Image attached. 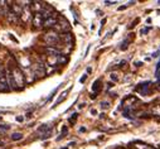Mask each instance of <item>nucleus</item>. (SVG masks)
Returning <instances> with one entry per match:
<instances>
[{
	"label": "nucleus",
	"instance_id": "nucleus-1",
	"mask_svg": "<svg viewBox=\"0 0 160 149\" xmlns=\"http://www.w3.org/2000/svg\"><path fill=\"white\" fill-rule=\"evenodd\" d=\"M10 73H12V76H13V80H14V84L17 86V89H22L24 85H25V76H24V73L22 72V69L17 66L9 68Z\"/></svg>",
	"mask_w": 160,
	"mask_h": 149
},
{
	"label": "nucleus",
	"instance_id": "nucleus-2",
	"mask_svg": "<svg viewBox=\"0 0 160 149\" xmlns=\"http://www.w3.org/2000/svg\"><path fill=\"white\" fill-rule=\"evenodd\" d=\"M43 41L49 46V47H57V44L61 42L59 34L56 30H49L43 35Z\"/></svg>",
	"mask_w": 160,
	"mask_h": 149
},
{
	"label": "nucleus",
	"instance_id": "nucleus-3",
	"mask_svg": "<svg viewBox=\"0 0 160 149\" xmlns=\"http://www.w3.org/2000/svg\"><path fill=\"white\" fill-rule=\"evenodd\" d=\"M54 29H57V30H59V32H62V33H69V29H71V25H69V22L67 20V19H64V18H58V20H57V24L54 25Z\"/></svg>",
	"mask_w": 160,
	"mask_h": 149
},
{
	"label": "nucleus",
	"instance_id": "nucleus-4",
	"mask_svg": "<svg viewBox=\"0 0 160 149\" xmlns=\"http://www.w3.org/2000/svg\"><path fill=\"white\" fill-rule=\"evenodd\" d=\"M33 73L35 74V77H43L46 76V68L43 66V63L38 62L37 64L33 66Z\"/></svg>",
	"mask_w": 160,
	"mask_h": 149
},
{
	"label": "nucleus",
	"instance_id": "nucleus-5",
	"mask_svg": "<svg viewBox=\"0 0 160 149\" xmlns=\"http://www.w3.org/2000/svg\"><path fill=\"white\" fill-rule=\"evenodd\" d=\"M43 22H44V19H43L41 13H34V15L32 18V24H33L34 28H37V29L42 28L43 27Z\"/></svg>",
	"mask_w": 160,
	"mask_h": 149
},
{
	"label": "nucleus",
	"instance_id": "nucleus-6",
	"mask_svg": "<svg viewBox=\"0 0 160 149\" xmlns=\"http://www.w3.org/2000/svg\"><path fill=\"white\" fill-rule=\"evenodd\" d=\"M57 20H58L57 15L51 17V18H47V19H44V22H43V27H44V28H54V25L57 24Z\"/></svg>",
	"mask_w": 160,
	"mask_h": 149
},
{
	"label": "nucleus",
	"instance_id": "nucleus-7",
	"mask_svg": "<svg viewBox=\"0 0 160 149\" xmlns=\"http://www.w3.org/2000/svg\"><path fill=\"white\" fill-rule=\"evenodd\" d=\"M44 52L48 53L49 57H58L61 54V51L57 49V47H47L44 48Z\"/></svg>",
	"mask_w": 160,
	"mask_h": 149
},
{
	"label": "nucleus",
	"instance_id": "nucleus-8",
	"mask_svg": "<svg viewBox=\"0 0 160 149\" xmlns=\"http://www.w3.org/2000/svg\"><path fill=\"white\" fill-rule=\"evenodd\" d=\"M10 90L9 86H8V81H7V77L5 74H0V91H8Z\"/></svg>",
	"mask_w": 160,
	"mask_h": 149
},
{
	"label": "nucleus",
	"instance_id": "nucleus-9",
	"mask_svg": "<svg viewBox=\"0 0 160 149\" xmlns=\"http://www.w3.org/2000/svg\"><path fill=\"white\" fill-rule=\"evenodd\" d=\"M59 39L62 42H66V43H69V44L73 43V38H72L71 33H62V34H59Z\"/></svg>",
	"mask_w": 160,
	"mask_h": 149
},
{
	"label": "nucleus",
	"instance_id": "nucleus-10",
	"mask_svg": "<svg viewBox=\"0 0 160 149\" xmlns=\"http://www.w3.org/2000/svg\"><path fill=\"white\" fill-rule=\"evenodd\" d=\"M5 77H7V81H8V86H9V89H13V90H15V89H17V86H15V84H14L13 76H12V73H10V71H9V69H7Z\"/></svg>",
	"mask_w": 160,
	"mask_h": 149
},
{
	"label": "nucleus",
	"instance_id": "nucleus-11",
	"mask_svg": "<svg viewBox=\"0 0 160 149\" xmlns=\"http://www.w3.org/2000/svg\"><path fill=\"white\" fill-rule=\"evenodd\" d=\"M20 18L23 19V22H24V23L29 22V20L32 19V18H30V8H23V12H22Z\"/></svg>",
	"mask_w": 160,
	"mask_h": 149
},
{
	"label": "nucleus",
	"instance_id": "nucleus-12",
	"mask_svg": "<svg viewBox=\"0 0 160 149\" xmlns=\"http://www.w3.org/2000/svg\"><path fill=\"white\" fill-rule=\"evenodd\" d=\"M136 90L140 92V94H142V95H145V94H149L150 91H149V82H145V84H140L138 87H136Z\"/></svg>",
	"mask_w": 160,
	"mask_h": 149
},
{
	"label": "nucleus",
	"instance_id": "nucleus-13",
	"mask_svg": "<svg viewBox=\"0 0 160 149\" xmlns=\"http://www.w3.org/2000/svg\"><path fill=\"white\" fill-rule=\"evenodd\" d=\"M17 17H20L22 15V12H23V8L20 7V5H18V4H14V5H12V9H10Z\"/></svg>",
	"mask_w": 160,
	"mask_h": 149
},
{
	"label": "nucleus",
	"instance_id": "nucleus-14",
	"mask_svg": "<svg viewBox=\"0 0 160 149\" xmlns=\"http://www.w3.org/2000/svg\"><path fill=\"white\" fill-rule=\"evenodd\" d=\"M5 14H7L8 20H9L10 23H17V22H18V18H19V17H17V15H15V14H14L12 10H8Z\"/></svg>",
	"mask_w": 160,
	"mask_h": 149
},
{
	"label": "nucleus",
	"instance_id": "nucleus-15",
	"mask_svg": "<svg viewBox=\"0 0 160 149\" xmlns=\"http://www.w3.org/2000/svg\"><path fill=\"white\" fill-rule=\"evenodd\" d=\"M124 102L128 104V109H131V107H132V104L138 102V97H135V96H129Z\"/></svg>",
	"mask_w": 160,
	"mask_h": 149
},
{
	"label": "nucleus",
	"instance_id": "nucleus-16",
	"mask_svg": "<svg viewBox=\"0 0 160 149\" xmlns=\"http://www.w3.org/2000/svg\"><path fill=\"white\" fill-rule=\"evenodd\" d=\"M151 114L154 116H160V105L155 104L154 106H151Z\"/></svg>",
	"mask_w": 160,
	"mask_h": 149
},
{
	"label": "nucleus",
	"instance_id": "nucleus-17",
	"mask_svg": "<svg viewBox=\"0 0 160 149\" xmlns=\"http://www.w3.org/2000/svg\"><path fill=\"white\" fill-rule=\"evenodd\" d=\"M10 138H12V140L18 141V140H22V139H23V134H22V133H13Z\"/></svg>",
	"mask_w": 160,
	"mask_h": 149
},
{
	"label": "nucleus",
	"instance_id": "nucleus-18",
	"mask_svg": "<svg viewBox=\"0 0 160 149\" xmlns=\"http://www.w3.org/2000/svg\"><path fill=\"white\" fill-rule=\"evenodd\" d=\"M100 89H101V80H97V81H95L93 82V86H92V90L93 91H100Z\"/></svg>",
	"mask_w": 160,
	"mask_h": 149
},
{
	"label": "nucleus",
	"instance_id": "nucleus-19",
	"mask_svg": "<svg viewBox=\"0 0 160 149\" xmlns=\"http://www.w3.org/2000/svg\"><path fill=\"white\" fill-rule=\"evenodd\" d=\"M67 92H68V91H64V92H63V94H62V95L59 96V99H58V100L56 101V104H54V106H53V107H56V106H57V105H59V104H61L62 101H64V99H66V95H67Z\"/></svg>",
	"mask_w": 160,
	"mask_h": 149
},
{
	"label": "nucleus",
	"instance_id": "nucleus-20",
	"mask_svg": "<svg viewBox=\"0 0 160 149\" xmlns=\"http://www.w3.org/2000/svg\"><path fill=\"white\" fill-rule=\"evenodd\" d=\"M77 118H78V114H77V113H76V114H73V115H72V116H71V118H69V120H68V121H69V123H71V124H73V123H74V120H76V119H77Z\"/></svg>",
	"mask_w": 160,
	"mask_h": 149
},
{
	"label": "nucleus",
	"instance_id": "nucleus-21",
	"mask_svg": "<svg viewBox=\"0 0 160 149\" xmlns=\"http://www.w3.org/2000/svg\"><path fill=\"white\" fill-rule=\"evenodd\" d=\"M0 129H2V130H9L10 125H8V124H0Z\"/></svg>",
	"mask_w": 160,
	"mask_h": 149
},
{
	"label": "nucleus",
	"instance_id": "nucleus-22",
	"mask_svg": "<svg viewBox=\"0 0 160 149\" xmlns=\"http://www.w3.org/2000/svg\"><path fill=\"white\" fill-rule=\"evenodd\" d=\"M111 80H112V81H117V80H118V76H117L116 73H112V74H111Z\"/></svg>",
	"mask_w": 160,
	"mask_h": 149
},
{
	"label": "nucleus",
	"instance_id": "nucleus-23",
	"mask_svg": "<svg viewBox=\"0 0 160 149\" xmlns=\"http://www.w3.org/2000/svg\"><path fill=\"white\" fill-rule=\"evenodd\" d=\"M101 106H102L103 109H106V107H108V106H110V104H108V102H106V101H102V102H101Z\"/></svg>",
	"mask_w": 160,
	"mask_h": 149
},
{
	"label": "nucleus",
	"instance_id": "nucleus-24",
	"mask_svg": "<svg viewBox=\"0 0 160 149\" xmlns=\"http://www.w3.org/2000/svg\"><path fill=\"white\" fill-rule=\"evenodd\" d=\"M86 77H87V74H83V76L81 77V80H79V82H81V84H83V82L86 81Z\"/></svg>",
	"mask_w": 160,
	"mask_h": 149
},
{
	"label": "nucleus",
	"instance_id": "nucleus-25",
	"mask_svg": "<svg viewBox=\"0 0 160 149\" xmlns=\"http://www.w3.org/2000/svg\"><path fill=\"white\" fill-rule=\"evenodd\" d=\"M136 23H139V18H138V19H135V20H134V23H132V24H131V25H130V28H134V27H135V24H136Z\"/></svg>",
	"mask_w": 160,
	"mask_h": 149
},
{
	"label": "nucleus",
	"instance_id": "nucleus-26",
	"mask_svg": "<svg viewBox=\"0 0 160 149\" xmlns=\"http://www.w3.org/2000/svg\"><path fill=\"white\" fill-rule=\"evenodd\" d=\"M105 4H106V5H112V4H116V2H107V0H106Z\"/></svg>",
	"mask_w": 160,
	"mask_h": 149
},
{
	"label": "nucleus",
	"instance_id": "nucleus-27",
	"mask_svg": "<svg viewBox=\"0 0 160 149\" xmlns=\"http://www.w3.org/2000/svg\"><path fill=\"white\" fill-rule=\"evenodd\" d=\"M24 120V118L23 116H17V121H19V123H22Z\"/></svg>",
	"mask_w": 160,
	"mask_h": 149
},
{
	"label": "nucleus",
	"instance_id": "nucleus-28",
	"mask_svg": "<svg viewBox=\"0 0 160 149\" xmlns=\"http://www.w3.org/2000/svg\"><path fill=\"white\" fill-rule=\"evenodd\" d=\"M128 7H129L128 4H126V5H122V7H120V8H118V10H125V9L128 8Z\"/></svg>",
	"mask_w": 160,
	"mask_h": 149
},
{
	"label": "nucleus",
	"instance_id": "nucleus-29",
	"mask_svg": "<svg viewBox=\"0 0 160 149\" xmlns=\"http://www.w3.org/2000/svg\"><path fill=\"white\" fill-rule=\"evenodd\" d=\"M135 64H136V67H140L141 66V62H135Z\"/></svg>",
	"mask_w": 160,
	"mask_h": 149
},
{
	"label": "nucleus",
	"instance_id": "nucleus-30",
	"mask_svg": "<svg viewBox=\"0 0 160 149\" xmlns=\"http://www.w3.org/2000/svg\"><path fill=\"white\" fill-rule=\"evenodd\" d=\"M91 113H92L93 115H96V114H97V111H96V110H91Z\"/></svg>",
	"mask_w": 160,
	"mask_h": 149
},
{
	"label": "nucleus",
	"instance_id": "nucleus-31",
	"mask_svg": "<svg viewBox=\"0 0 160 149\" xmlns=\"http://www.w3.org/2000/svg\"><path fill=\"white\" fill-rule=\"evenodd\" d=\"M79 131L83 133V131H86V129H85V128H81V129H79Z\"/></svg>",
	"mask_w": 160,
	"mask_h": 149
},
{
	"label": "nucleus",
	"instance_id": "nucleus-32",
	"mask_svg": "<svg viewBox=\"0 0 160 149\" xmlns=\"http://www.w3.org/2000/svg\"><path fill=\"white\" fill-rule=\"evenodd\" d=\"M105 23H106V19H102V20H101V24H102V25H103V24H105Z\"/></svg>",
	"mask_w": 160,
	"mask_h": 149
},
{
	"label": "nucleus",
	"instance_id": "nucleus-33",
	"mask_svg": "<svg viewBox=\"0 0 160 149\" xmlns=\"http://www.w3.org/2000/svg\"><path fill=\"white\" fill-rule=\"evenodd\" d=\"M148 149H155V148H154V146H149Z\"/></svg>",
	"mask_w": 160,
	"mask_h": 149
},
{
	"label": "nucleus",
	"instance_id": "nucleus-34",
	"mask_svg": "<svg viewBox=\"0 0 160 149\" xmlns=\"http://www.w3.org/2000/svg\"><path fill=\"white\" fill-rule=\"evenodd\" d=\"M158 4H160V0H159V2H158Z\"/></svg>",
	"mask_w": 160,
	"mask_h": 149
},
{
	"label": "nucleus",
	"instance_id": "nucleus-35",
	"mask_svg": "<svg viewBox=\"0 0 160 149\" xmlns=\"http://www.w3.org/2000/svg\"><path fill=\"white\" fill-rule=\"evenodd\" d=\"M159 149H160V146H159Z\"/></svg>",
	"mask_w": 160,
	"mask_h": 149
}]
</instances>
